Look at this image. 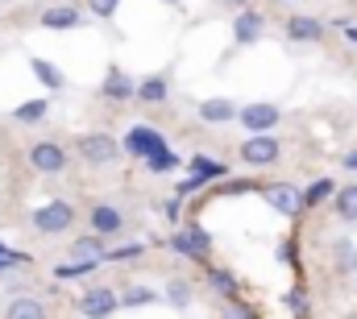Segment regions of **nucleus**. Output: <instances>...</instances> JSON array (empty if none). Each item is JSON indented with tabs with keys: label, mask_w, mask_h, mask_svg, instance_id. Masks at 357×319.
<instances>
[{
	"label": "nucleus",
	"mask_w": 357,
	"mask_h": 319,
	"mask_svg": "<svg viewBox=\"0 0 357 319\" xmlns=\"http://www.w3.org/2000/svg\"><path fill=\"white\" fill-rule=\"evenodd\" d=\"M71 253H75V261H104V249H100V240L96 237H84L71 244Z\"/></svg>",
	"instance_id": "nucleus-21"
},
{
	"label": "nucleus",
	"mask_w": 357,
	"mask_h": 319,
	"mask_svg": "<svg viewBox=\"0 0 357 319\" xmlns=\"http://www.w3.org/2000/svg\"><path fill=\"white\" fill-rule=\"evenodd\" d=\"M121 307V295H112L108 286H91L88 295L79 299V316L84 319H108Z\"/></svg>",
	"instance_id": "nucleus-4"
},
{
	"label": "nucleus",
	"mask_w": 357,
	"mask_h": 319,
	"mask_svg": "<svg viewBox=\"0 0 357 319\" xmlns=\"http://www.w3.org/2000/svg\"><path fill=\"white\" fill-rule=\"evenodd\" d=\"M225 4H233V8H245V4H250V0H225Z\"/></svg>",
	"instance_id": "nucleus-34"
},
{
	"label": "nucleus",
	"mask_w": 357,
	"mask_h": 319,
	"mask_svg": "<svg viewBox=\"0 0 357 319\" xmlns=\"http://www.w3.org/2000/svg\"><path fill=\"white\" fill-rule=\"evenodd\" d=\"M237 120L250 133H270L282 120V112H278V104H245V108H237Z\"/></svg>",
	"instance_id": "nucleus-5"
},
{
	"label": "nucleus",
	"mask_w": 357,
	"mask_h": 319,
	"mask_svg": "<svg viewBox=\"0 0 357 319\" xmlns=\"http://www.w3.org/2000/svg\"><path fill=\"white\" fill-rule=\"evenodd\" d=\"M167 150V141H162V133H154V129H146V125H137V129H129V137H125V146H121V154H133V158H154V154H162Z\"/></svg>",
	"instance_id": "nucleus-3"
},
{
	"label": "nucleus",
	"mask_w": 357,
	"mask_h": 319,
	"mask_svg": "<svg viewBox=\"0 0 357 319\" xmlns=\"http://www.w3.org/2000/svg\"><path fill=\"white\" fill-rule=\"evenodd\" d=\"M333 195H337V216L349 220V224H357V182L341 187V191H333Z\"/></svg>",
	"instance_id": "nucleus-16"
},
{
	"label": "nucleus",
	"mask_w": 357,
	"mask_h": 319,
	"mask_svg": "<svg viewBox=\"0 0 357 319\" xmlns=\"http://www.w3.org/2000/svg\"><path fill=\"white\" fill-rule=\"evenodd\" d=\"M333 191H337V187H333V178H320V182H312V187L299 195V203H303V208H316V203H324Z\"/></svg>",
	"instance_id": "nucleus-19"
},
{
	"label": "nucleus",
	"mask_w": 357,
	"mask_h": 319,
	"mask_svg": "<svg viewBox=\"0 0 357 319\" xmlns=\"http://www.w3.org/2000/svg\"><path fill=\"white\" fill-rule=\"evenodd\" d=\"M278 154H282V146H278L270 133H254V137L241 146V158L250 162V166H270V162H278Z\"/></svg>",
	"instance_id": "nucleus-7"
},
{
	"label": "nucleus",
	"mask_w": 357,
	"mask_h": 319,
	"mask_svg": "<svg viewBox=\"0 0 357 319\" xmlns=\"http://www.w3.org/2000/svg\"><path fill=\"white\" fill-rule=\"evenodd\" d=\"M183 233H187V237H191V244H195V249H199V257H204V253H208V249H212V240H208V233H204V228H195V224H187V228H183Z\"/></svg>",
	"instance_id": "nucleus-29"
},
{
	"label": "nucleus",
	"mask_w": 357,
	"mask_h": 319,
	"mask_svg": "<svg viewBox=\"0 0 357 319\" xmlns=\"http://www.w3.org/2000/svg\"><path fill=\"white\" fill-rule=\"evenodd\" d=\"M171 249H175V253H183V257H199V249L191 244V237H187V233H175V237H171Z\"/></svg>",
	"instance_id": "nucleus-28"
},
{
	"label": "nucleus",
	"mask_w": 357,
	"mask_h": 319,
	"mask_svg": "<svg viewBox=\"0 0 357 319\" xmlns=\"http://www.w3.org/2000/svg\"><path fill=\"white\" fill-rule=\"evenodd\" d=\"M199 120H208V125H229V120H237V108H233L229 100H204V104H199Z\"/></svg>",
	"instance_id": "nucleus-11"
},
{
	"label": "nucleus",
	"mask_w": 357,
	"mask_h": 319,
	"mask_svg": "<svg viewBox=\"0 0 357 319\" xmlns=\"http://www.w3.org/2000/svg\"><path fill=\"white\" fill-rule=\"evenodd\" d=\"M171 4H178V0H171Z\"/></svg>",
	"instance_id": "nucleus-36"
},
{
	"label": "nucleus",
	"mask_w": 357,
	"mask_h": 319,
	"mask_svg": "<svg viewBox=\"0 0 357 319\" xmlns=\"http://www.w3.org/2000/svg\"><path fill=\"white\" fill-rule=\"evenodd\" d=\"M4 319H46V303H38V299H13L8 303V311H4Z\"/></svg>",
	"instance_id": "nucleus-14"
},
{
	"label": "nucleus",
	"mask_w": 357,
	"mask_h": 319,
	"mask_svg": "<svg viewBox=\"0 0 357 319\" xmlns=\"http://www.w3.org/2000/svg\"><path fill=\"white\" fill-rule=\"evenodd\" d=\"M29 67H33V75H38V79L46 83V91H59V87H63V71H59V67H54V63H46V59H29Z\"/></svg>",
	"instance_id": "nucleus-17"
},
{
	"label": "nucleus",
	"mask_w": 357,
	"mask_h": 319,
	"mask_svg": "<svg viewBox=\"0 0 357 319\" xmlns=\"http://www.w3.org/2000/svg\"><path fill=\"white\" fill-rule=\"evenodd\" d=\"M21 261H25L21 253H8V249L0 244V270H4V265H21Z\"/></svg>",
	"instance_id": "nucleus-33"
},
{
	"label": "nucleus",
	"mask_w": 357,
	"mask_h": 319,
	"mask_svg": "<svg viewBox=\"0 0 357 319\" xmlns=\"http://www.w3.org/2000/svg\"><path fill=\"white\" fill-rule=\"evenodd\" d=\"M167 299H171L175 307H187V303H191V286H187L183 278H175V282L167 286Z\"/></svg>",
	"instance_id": "nucleus-24"
},
{
	"label": "nucleus",
	"mask_w": 357,
	"mask_h": 319,
	"mask_svg": "<svg viewBox=\"0 0 357 319\" xmlns=\"http://www.w3.org/2000/svg\"><path fill=\"white\" fill-rule=\"evenodd\" d=\"M29 166H33L38 174H59V170L67 166V154H63V146H54V141H33V146H29Z\"/></svg>",
	"instance_id": "nucleus-6"
},
{
	"label": "nucleus",
	"mask_w": 357,
	"mask_h": 319,
	"mask_svg": "<svg viewBox=\"0 0 357 319\" xmlns=\"http://www.w3.org/2000/svg\"><path fill=\"white\" fill-rule=\"evenodd\" d=\"M199 187H204V178H195V174H187V178H183V182L175 187V195L183 199V195H191V191H199Z\"/></svg>",
	"instance_id": "nucleus-32"
},
{
	"label": "nucleus",
	"mask_w": 357,
	"mask_h": 319,
	"mask_svg": "<svg viewBox=\"0 0 357 319\" xmlns=\"http://www.w3.org/2000/svg\"><path fill=\"white\" fill-rule=\"evenodd\" d=\"M104 95H108V100H129V95H133V83L125 79V71H116V67L108 71V79H104Z\"/></svg>",
	"instance_id": "nucleus-18"
},
{
	"label": "nucleus",
	"mask_w": 357,
	"mask_h": 319,
	"mask_svg": "<svg viewBox=\"0 0 357 319\" xmlns=\"http://www.w3.org/2000/svg\"><path fill=\"white\" fill-rule=\"evenodd\" d=\"M88 8L96 17H112V13L121 8V0H88Z\"/></svg>",
	"instance_id": "nucleus-31"
},
{
	"label": "nucleus",
	"mask_w": 357,
	"mask_h": 319,
	"mask_svg": "<svg viewBox=\"0 0 357 319\" xmlns=\"http://www.w3.org/2000/svg\"><path fill=\"white\" fill-rule=\"evenodd\" d=\"M79 158L88 166H112L121 158V141L112 133H88V137H79Z\"/></svg>",
	"instance_id": "nucleus-2"
},
{
	"label": "nucleus",
	"mask_w": 357,
	"mask_h": 319,
	"mask_svg": "<svg viewBox=\"0 0 357 319\" xmlns=\"http://www.w3.org/2000/svg\"><path fill=\"white\" fill-rule=\"evenodd\" d=\"M133 95L146 100V104H162V100H167V79H162V75H150V79H142L133 87Z\"/></svg>",
	"instance_id": "nucleus-15"
},
{
	"label": "nucleus",
	"mask_w": 357,
	"mask_h": 319,
	"mask_svg": "<svg viewBox=\"0 0 357 319\" xmlns=\"http://www.w3.org/2000/svg\"><path fill=\"white\" fill-rule=\"evenodd\" d=\"M337 265L341 270H357V244H349V240L337 244Z\"/></svg>",
	"instance_id": "nucleus-25"
},
{
	"label": "nucleus",
	"mask_w": 357,
	"mask_h": 319,
	"mask_svg": "<svg viewBox=\"0 0 357 319\" xmlns=\"http://www.w3.org/2000/svg\"><path fill=\"white\" fill-rule=\"evenodd\" d=\"M84 17H79V8H71V4H54V8H46L42 13V25L46 29H75Z\"/></svg>",
	"instance_id": "nucleus-10"
},
{
	"label": "nucleus",
	"mask_w": 357,
	"mask_h": 319,
	"mask_svg": "<svg viewBox=\"0 0 357 319\" xmlns=\"http://www.w3.org/2000/svg\"><path fill=\"white\" fill-rule=\"evenodd\" d=\"M287 33H291L295 42H316V38L324 33V25H320L316 17H291V21H287Z\"/></svg>",
	"instance_id": "nucleus-13"
},
{
	"label": "nucleus",
	"mask_w": 357,
	"mask_h": 319,
	"mask_svg": "<svg viewBox=\"0 0 357 319\" xmlns=\"http://www.w3.org/2000/svg\"><path fill=\"white\" fill-rule=\"evenodd\" d=\"M345 166H349V170H357V154H349V158H345Z\"/></svg>",
	"instance_id": "nucleus-35"
},
{
	"label": "nucleus",
	"mask_w": 357,
	"mask_h": 319,
	"mask_svg": "<svg viewBox=\"0 0 357 319\" xmlns=\"http://www.w3.org/2000/svg\"><path fill=\"white\" fill-rule=\"evenodd\" d=\"M266 199H270V208H278L282 216H299V191L295 187H287V182H278V187H270L266 191Z\"/></svg>",
	"instance_id": "nucleus-9"
},
{
	"label": "nucleus",
	"mask_w": 357,
	"mask_h": 319,
	"mask_svg": "<svg viewBox=\"0 0 357 319\" xmlns=\"http://www.w3.org/2000/svg\"><path fill=\"white\" fill-rule=\"evenodd\" d=\"M262 25H266V21H262V13L241 8V13H237V21H233V38H237V42H258V38H262Z\"/></svg>",
	"instance_id": "nucleus-8"
},
{
	"label": "nucleus",
	"mask_w": 357,
	"mask_h": 319,
	"mask_svg": "<svg viewBox=\"0 0 357 319\" xmlns=\"http://www.w3.org/2000/svg\"><path fill=\"white\" fill-rule=\"evenodd\" d=\"M129 257H142V244H125V249L104 253V261H129Z\"/></svg>",
	"instance_id": "nucleus-30"
},
{
	"label": "nucleus",
	"mask_w": 357,
	"mask_h": 319,
	"mask_svg": "<svg viewBox=\"0 0 357 319\" xmlns=\"http://www.w3.org/2000/svg\"><path fill=\"white\" fill-rule=\"evenodd\" d=\"M71 224H75V208H71L67 199H50V203H42V208L33 212V228H38V233H46V237L67 233Z\"/></svg>",
	"instance_id": "nucleus-1"
},
{
	"label": "nucleus",
	"mask_w": 357,
	"mask_h": 319,
	"mask_svg": "<svg viewBox=\"0 0 357 319\" xmlns=\"http://www.w3.org/2000/svg\"><path fill=\"white\" fill-rule=\"evenodd\" d=\"M46 112H50V104H46V100H29V104H21V108H17L13 116H17L21 125H38V120H42Z\"/></svg>",
	"instance_id": "nucleus-20"
},
{
	"label": "nucleus",
	"mask_w": 357,
	"mask_h": 319,
	"mask_svg": "<svg viewBox=\"0 0 357 319\" xmlns=\"http://www.w3.org/2000/svg\"><path fill=\"white\" fill-rule=\"evenodd\" d=\"M191 174L204 178V182H212V178H225V166L212 158H191Z\"/></svg>",
	"instance_id": "nucleus-22"
},
{
	"label": "nucleus",
	"mask_w": 357,
	"mask_h": 319,
	"mask_svg": "<svg viewBox=\"0 0 357 319\" xmlns=\"http://www.w3.org/2000/svg\"><path fill=\"white\" fill-rule=\"evenodd\" d=\"M121 224H125V216H121L116 208H108V203L91 208V228H96L100 237H108V233H121Z\"/></svg>",
	"instance_id": "nucleus-12"
},
{
	"label": "nucleus",
	"mask_w": 357,
	"mask_h": 319,
	"mask_svg": "<svg viewBox=\"0 0 357 319\" xmlns=\"http://www.w3.org/2000/svg\"><path fill=\"white\" fill-rule=\"evenodd\" d=\"M121 303H129V307H142V303H154V290H146V286H133V290H125V299Z\"/></svg>",
	"instance_id": "nucleus-27"
},
{
	"label": "nucleus",
	"mask_w": 357,
	"mask_h": 319,
	"mask_svg": "<svg viewBox=\"0 0 357 319\" xmlns=\"http://www.w3.org/2000/svg\"><path fill=\"white\" fill-rule=\"evenodd\" d=\"M146 166L162 174V170H171V166H178V154H171V150H162V154H154V158H146Z\"/></svg>",
	"instance_id": "nucleus-26"
},
{
	"label": "nucleus",
	"mask_w": 357,
	"mask_h": 319,
	"mask_svg": "<svg viewBox=\"0 0 357 319\" xmlns=\"http://www.w3.org/2000/svg\"><path fill=\"white\" fill-rule=\"evenodd\" d=\"M208 278H212V286L220 290V295H237V282H233V274H225V270H208Z\"/></svg>",
	"instance_id": "nucleus-23"
}]
</instances>
